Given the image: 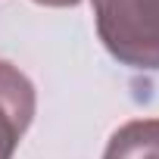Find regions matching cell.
<instances>
[{
    "label": "cell",
    "mask_w": 159,
    "mask_h": 159,
    "mask_svg": "<svg viewBox=\"0 0 159 159\" xmlns=\"http://www.w3.org/2000/svg\"><path fill=\"white\" fill-rule=\"evenodd\" d=\"M103 47L131 69H159V0H94Z\"/></svg>",
    "instance_id": "6da1fadb"
},
{
    "label": "cell",
    "mask_w": 159,
    "mask_h": 159,
    "mask_svg": "<svg viewBox=\"0 0 159 159\" xmlns=\"http://www.w3.org/2000/svg\"><path fill=\"white\" fill-rule=\"evenodd\" d=\"M34 119V84L13 62L0 59V159H13Z\"/></svg>",
    "instance_id": "7a4b0ae2"
},
{
    "label": "cell",
    "mask_w": 159,
    "mask_h": 159,
    "mask_svg": "<svg viewBox=\"0 0 159 159\" xmlns=\"http://www.w3.org/2000/svg\"><path fill=\"white\" fill-rule=\"evenodd\" d=\"M103 159H159V119L125 122L109 137Z\"/></svg>",
    "instance_id": "3957f363"
},
{
    "label": "cell",
    "mask_w": 159,
    "mask_h": 159,
    "mask_svg": "<svg viewBox=\"0 0 159 159\" xmlns=\"http://www.w3.org/2000/svg\"><path fill=\"white\" fill-rule=\"evenodd\" d=\"M34 3H41V7H78L81 0H34Z\"/></svg>",
    "instance_id": "277c9868"
}]
</instances>
